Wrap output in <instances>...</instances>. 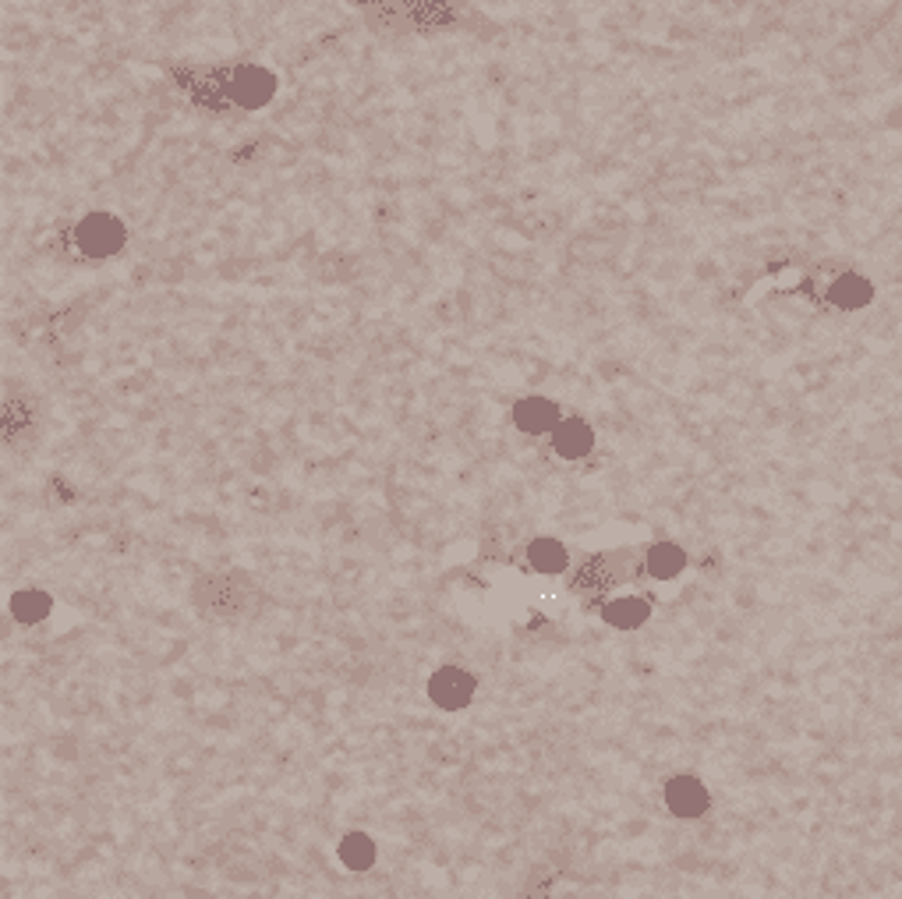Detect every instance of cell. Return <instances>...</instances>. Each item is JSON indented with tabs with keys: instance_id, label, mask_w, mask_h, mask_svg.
I'll return each mask as SVG.
<instances>
[{
	"instance_id": "3",
	"label": "cell",
	"mask_w": 902,
	"mask_h": 899,
	"mask_svg": "<svg viewBox=\"0 0 902 899\" xmlns=\"http://www.w3.org/2000/svg\"><path fill=\"white\" fill-rule=\"evenodd\" d=\"M807 291H811L814 301L828 308H860L871 298V287L864 284V277L839 270V266H825V270L807 277Z\"/></svg>"
},
{
	"instance_id": "9",
	"label": "cell",
	"mask_w": 902,
	"mask_h": 899,
	"mask_svg": "<svg viewBox=\"0 0 902 899\" xmlns=\"http://www.w3.org/2000/svg\"><path fill=\"white\" fill-rule=\"evenodd\" d=\"M652 616V606L637 595H627V599H616L605 606V624H613L619 630H634Z\"/></svg>"
},
{
	"instance_id": "7",
	"label": "cell",
	"mask_w": 902,
	"mask_h": 899,
	"mask_svg": "<svg viewBox=\"0 0 902 899\" xmlns=\"http://www.w3.org/2000/svg\"><path fill=\"white\" fill-rule=\"evenodd\" d=\"M552 447H556L559 458H584V453H591V447H595V433H591V425L581 422V419H563L556 425V433H552Z\"/></svg>"
},
{
	"instance_id": "4",
	"label": "cell",
	"mask_w": 902,
	"mask_h": 899,
	"mask_svg": "<svg viewBox=\"0 0 902 899\" xmlns=\"http://www.w3.org/2000/svg\"><path fill=\"white\" fill-rule=\"evenodd\" d=\"M428 697L439 708H464L475 697V677L461 666H442L439 673L428 680Z\"/></svg>"
},
{
	"instance_id": "5",
	"label": "cell",
	"mask_w": 902,
	"mask_h": 899,
	"mask_svg": "<svg viewBox=\"0 0 902 899\" xmlns=\"http://www.w3.org/2000/svg\"><path fill=\"white\" fill-rule=\"evenodd\" d=\"M666 804L676 818H701L708 811V786L694 775H676V780L666 783Z\"/></svg>"
},
{
	"instance_id": "2",
	"label": "cell",
	"mask_w": 902,
	"mask_h": 899,
	"mask_svg": "<svg viewBox=\"0 0 902 899\" xmlns=\"http://www.w3.org/2000/svg\"><path fill=\"white\" fill-rule=\"evenodd\" d=\"M128 231L111 213H89L72 227V248L86 259H111L125 248Z\"/></svg>"
},
{
	"instance_id": "6",
	"label": "cell",
	"mask_w": 902,
	"mask_h": 899,
	"mask_svg": "<svg viewBox=\"0 0 902 899\" xmlns=\"http://www.w3.org/2000/svg\"><path fill=\"white\" fill-rule=\"evenodd\" d=\"M563 414L549 397H524L514 404V425L528 436H552Z\"/></svg>"
},
{
	"instance_id": "11",
	"label": "cell",
	"mask_w": 902,
	"mask_h": 899,
	"mask_svg": "<svg viewBox=\"0 0 902 899\" xmlns=\"http://www.w3.org/2000/svg\"><path fill=\"white\" fill-rule=\"evenodd\" d=\"M336 857H340L344 868L351 871H369L375 864V843L365 836V832H351V836L340 839V847H336Z\"/></svg>"
},
{
	"instance_id": "10",
	"label": "cell",
	"mask_w": 902,
	"mask_h": 899,
	"mask_svg": "<svg viewBox=\"0 0 902 899\" xmlns=\"http://www.w3.org/2000/svg\"><path fill=\"white\" fill-rule=\"evenodd\" d=\"M528 560L538 574H559V570H567L570 553H567V545L556 539H534L528 545Z\"/></svg>"
},
{
	"instance_id": "1",
	"label": "cell",
	"mask_w": 902,
	"mask_h": 899,
	"mask_svg": "<svg viewBox=\"0 0 902 899\" xmlns=\"http://www.w3.org/2000/svg\"><path fill=\"white\" fill-rule=\"evenodd\" d=\"M178 86H184L198 103H227L241 106V111H255V106L273 100L276 78L266 68H255V64H237V68L223 72H188Z\"/></svg>"
},
{
	"instance_id": "8",
	"label": "cell",
	"mask_w": 902,
	"mask_h": 899,
	"mask_svg": "<svg viewBox=\"0 0 902 899\" xmlns=\"http://www.w3.org/2000/svg\"><path fill=\"white\" fill-rule=\"evenodd\" d=\"M644 567H648V574L658 577V581H672L676 574H683L686 553H683L680 545H672V542H655L648 549V556H644Z\"/></svg>"
},
{
	"instance_id": "12",
	"label": "cell",
	"mask_w": 902,
	"mask_h": 899,
	"mask_svg": "<svg viewBox=\"0 0 902 899\" xmlns=\"http://www.w3.org/2000/svg\"><path fill=\"white\" fill-rule=\"evenodd\" d=\"M11 613H15V620H22V624H39L50 613V599L43 592H36V588H29V592H18L11 599Z\"/></svg>"
}]
</instances>
